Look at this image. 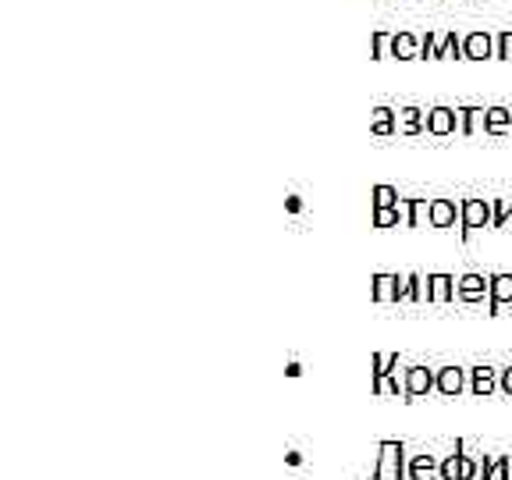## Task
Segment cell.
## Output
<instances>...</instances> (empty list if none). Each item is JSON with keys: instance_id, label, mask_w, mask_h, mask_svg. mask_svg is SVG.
Segmentation results:
<instances>
[{"instance_id": "cell-1", "label": "cell", "mask_w": 512, "mask_h": 480, "mask_svg": "<svg viewBox=\"0 0 512 480\" xmlns=\"http://www.w3.org/2000/svg\"><path fill=\"white\" fill-rule=\"evenodd\" d=\"M377 480H402L406 477V448L402 441H381V456H377Z\"/></svg>"}, {"instance_id": "cell-2", "label": "cell", "mask_w": 512, "mask_h": 480, "mask_svg": "<svg viewBox=\"0 0 512 480\" xmlns=\"http://www.w3.org/2000/svg\"><path fill=\"white\" fill-rule=\"evenodd\" d=\"M402 384H406L409 399H420V395H427V392L438 388V370L424 367V363H413V367L402 370Z\"/></svg>"}, {"instance_id": "cell-3", "label": "cell", "mask_w": 512, "mask_h": 480, "mask_svg": "<svg viewBox=\"0 0 512 480\" xmlns=\"http://www.w3.org/2000/svg\"><path fill=\"white\" fill-rule=\"evenodd\" d=\"M463 217H459V224H463V235L477 232V228H491V221H495V207H491V200H463Z\"/></svg>"}, {"instance_id": "cell-4", "label": "cell", "mask_w": 512, "mask_h": 480, "mask_svg": "<svg viewBox=\"0 0 512 480\" xmlns=\"http://www.w3.org/2000/svg\"><path fill=\"white\" fill-rule=\"evenodd\" d=\"M456 296L463 299V303H484V299H491V274H463V278H456Z\"/></svg>"}, {"instance_id": "cell-5", "label": "cell", "mask_w": 512, "mask_h": 480, "mask_svg": "<svg viewBox=\"0 0 512 480\" xmlns=\"http://www.w3.org/2000/svg\"><path fill=\"white\" fill-rule=\"evenodd\" d=\"M402 281H406V274H374L370 299L374 303H402Z\"/></svg>"}, {"instance_id": "cell-6", "label": "cell", "mask_w": 512, "mask_h": 480, "mask_svg": "<svg viewBox=\"0 0 512 480\" xmlns=\"http://www.w3.org/2000/svg\"><path fill=\"white\" fill-rule=\"evenodd\" d=\"M466 388H470V370H463V367L438 370V392L445 395V399H456V395H463Z\"/></svg>"}, {"instance_id": "cell-7", "label": "cell", "mask_w": 512, "mask_h": 480, "mask_svg": "<svg viewBox=\"0 0 512 480\" xmlns=\"http://www.w3.org/2000/svg\"><path fill=\"white\" fill-rule=\"evenodd\" d=\"M459 136H484L488 132V107H456Z\"/></svg>"}, {"instance_id": "cell-8", "label": "cell", "mask_w": 512, "mask_h": 480, "mask_svg": "<svg viewBox=\"0 0 512 480\" xmlns=\"http://www.w3.org/2000/svg\"><path fill=\"white\" fill-rule=\"evenodd\" d=\"M459 118L452 107H431L427 111V136H456Z\"/></svg>"}, {"instance_id": "cell-9", "label": "cell", "mask_w": 512, "mask_h": 480, "mask_svg": "<svg viewBox=\"0 0 512 480\" xmlns=\"http://www.w3.org/2000/svg\"><path fill=\"white\" fill-rule=\"evenodd\" d=\"M395 132H399V136H424L427 111H420V107H402V111H395Z\"/></svg>"}, {"instance_id": "cell-10", "label": "cell", "mask_w": 512, "mask_h": 480, "mask_svg": "<svg viewBox=\"0 0 512 480\" xmlns=\"http://www.w3.org/2000/svg\"><path fill=\"white\" fill-rule=\"evenodd\" d=\"M402 228H427L431 224V200H399Z\"/></svg>"}, {"instance_id": "cell-11", "label": "cell", "mask_w": 512, "mask_h": 480, "mask_svg": "<svg viewBox=\"0 0 512 480\" xmlns=\"http://www.w3.org/2000/svg\"><path fill=\"white\" fill-rule=\"evenodd\" d=\"M466 61H488L495 57V36L491 32H466Z\"/></svg>"}, {"instance_id": "cell-12", "label": "cell", "mask_w": 512, "mask_h": 480, "mask_svg": "<svg viewBox=\"0 0 512 480\" xmlns=\"http://www.w3.org/2000/svg\"><path fill=\"white\" fill-rule=\"evenodd\" d=\"M470 392L480 395V399H488L491 392H498V370L488 367V363L470 367Z\"/></svg>"}, {"instance_id": "cell-13", "label": "cell", "mask_w": 512, "mask_h": 480, "mask_svg": "<svg viewBox=\"0 0 512 480\" xmlns=\"http://www.w3.org/2000/svg\"><path fill=\"white\" fill-rule=\"evenodd\" d=\"M427 285H431V303L445 306V303H456V278L452 274H427Z\"/></svg>"}, {"instance_id": "cell-14", "label": "cell", "mask_w": 512, "mask_h": 480, "mask_svg": "<svg viewBox=\"0 0 512 480\" xmlns=\"http://www.w3.org/2000/svg\"><path fill=\"white\" fill-rule=\"evenodd\" d=\"M402 303H431V285H427V274L409 271L402 281Z\"/></svg>"}, {"instance_id": "cell-15", "label": "cell", "mask_w": 512, "mask_h": 480, "mask_svg": "<svg viewBox=\"0 0 512 480\" xmlns=\"http://www.w3.org/2000/svg\"><path fill=\"white\" fill-rule=\"evenodd\" d=\"M505 303H512V274H491V299H488V313L498 317Z\"/></svg>"}, {"instance_id": "cell-16", "label": "cell", "mask_w": 512, "mask_h": 480, "mask_svg": "<svg viewBox=\"0 0 512 480\" xmlns=\"http://www.w3.org/2000/svg\"><path fill=\"white\" fill-rule=\"evenodd\" d=\"M406 477H413V480H434V477H441V459L438 456H413L406 463Z\"/></svg>"}, {"instance_id": "cell-17", "label": "cell", "mask_w": 512, "mask_h": 480, "mask_svg": "<svg viewBox=\"0 0 512 480\" xmlns=\"http://www.w3.org/2000/svg\"><path fill=\"white\" fill-rule=\"evenodd\" d=\"M463 217V210L452 200H431V228H452Z\"/></svg>"}, {"instance_id": "cell-18", "label": "cell", "mask_w": 512, "mask_h": 480, "mask_svg": "<svg viewBox=\"0 0 512 480\" xmlns=\"http://www.w3.org/2000/svg\"><path fill=\"white\" fill-rule=\"evenodd\" d=\"M395 367H399V352H374V356H370V384L377 388Z\"/></svg>"}, {"instance_id": "cell-19", "label": "cell", "mask_w": 512, "mask_h": 480, "mask_svg": "<svg viewBox=\"0 0 512 480\" xmlns=\"http://www.w3.org/2000/svg\"><path fill=\"white\" fill-rule=\"evenodd\" d=\"M392 57H399V61H420V40H416L413 32H395Z\"/></svg>"}, {"instance_id": "cell-20", "label": "cell", "mask_w": 512, "mask_h": 480, "mask_svg": "<svg viewBox=\"0 0 512 480\" xmlns=\"http://www.w3.org/2000/svg\"><path fill=\"white\" fill-rule=\"evenodd\" d=\"M445 36L448 32H427V36H420V61H441V54H445Z\"/></svg>"}, {"instance_id": "cell-21", "label": "cell", "mask_w": 512, "mask_h": 480, "mask_svg": "<svg viewBox=\"0 0 512 480\" xmlns=\"http://www.w3.org/2000/svg\"><path fill=\"white\" fill-rule=\"evenodd\" d=\"M370 132H374V136H395L392 107H374V111H370Z\"/></svg>"}, {"instance_id": "cell-22", "label": "cell", "mask_w": 512, "mask_h": 480, "mask_svg": "<svg viewBox=\"0 0 512 480\" xmlns=\"http://www.w3.org/2000/svg\"><path fill=\"white\" fill-rule=\"evenodd\" d=\"M512 132V111L509 107H488V136H505Z\"/></svg>"}, {"instance_id": "cell-23", "label": "cell", "mask_w": 512, "mask_h": 480, "mask_svg": "<svg viewBox=\"0 0 512 480\" xmlns=\"http://www.w3.org/2000/svg\"><path fill=\"white\" fill-rule=\"evenodd\" d=\"M370 196H374V210H395L399 207V189H392V185H374V192H370Z\"/></svg>"}, {"instance_id": "cell-24", "label": "cell", "mask_w": 512, "mask_h": 480, "mask_svg": "<svg viewBox=\"0 0 512 480\" xmlns=\"http://www.w3.org/2000/svg\"><path fill=\"white\" fill-rule=\"evenodd\" d=\"M491 207H495L491 228H512V196H498V200H491Z\"/></svg>"}, {"instance_id": "cell-25", "label": "cell", "mask_w": 512, "mask_h": 480, "mask_svg": "<svg viewBox=\"0 0 512 480\" xmlns=\"http://www.w3.org/2000/svg\"><path fill=\"white\" fill-rule=\"evenodd\" d=\"M392 36L395 32H374V36H370V57H374V61L392 57Z\"/></svg>"}, {"instance_id": "cell-26", "label": "cell", "mask_w": 512, "mask_h": 480, "mask_svg": "<svg viewBox=\"0 0 512 480\" xmlns=\"http://www.w3.org/2000/svg\"><path fill=\"white\" fill-rule=\"evenodd\" d=\"M441 61H466V43L459 32H448L445 36V54H441Z\"/></svg>"}, {"instance_id": "cell-27", "label": "cell", "mask_w": 512, "mask_h": 480, "mask_svg": "<svg viewBox=\"0 0 512 480\" xmlns=\"http://www.w3.org/2000/svg\"><path fill=\"white\" fill-rule=\"evenodd\" d=\"M374 228H402V214L395 210H374Z\"/></svg>"}, {"instance_id": "cell-28", "label": "cell", "mask_w": 512, "mask_h": 480, "mask_svg": "<svg viewBox=\"0 0 512 480\" xmlns=\"http://www.w3.org/2000/svg\"><path fill=\"white\" fill-rule=\"evenodd\" d=\"M459 459H463V452H452V456L441 459V480H463L459 477Z\"/></svg>"}, {"instance_id": "cell-29", "label": "cell", "mask_w": 512, "mask_h": 480, "mask_svg": "<svg viewBox=\"0 0 512 480\" xmlns=\"http://www.w3.org/2000/svg\"><path fill=\"white\" fill-rule=\"evenodd\" d=\"M495 57L498 61H512V29L495 36Z\"/></svg>"}, {"instance_id": "cell-30", "label": "cell", "mask_w": 512, "mask_h": 480, "mask_svg": "<svg viewBox=\"0 0 512 480\" xmlns=\"http://www.w3.org/2000/svg\"><path fill=\"white\" fill-rule=\"evenodd\" d=\"M459 477H463V480H477L480 477V459H473V456L459 459Z\"/></svg>"}, {"instance_id": "cell-31", "label": "cell", "mask_w": 512, "mask_h": 480, "mask_svg": "<svg viewBox=\"0 0 512 480\" xmlns=\"http://www.w3.org/2000/svg\"><path fill=\"white\" fill-rule=\"evenodd\" d=\"M498 392H505L512 399V367H502L498 370Z\"/></svg>"}]
</instances>
